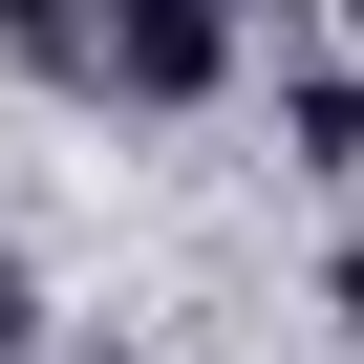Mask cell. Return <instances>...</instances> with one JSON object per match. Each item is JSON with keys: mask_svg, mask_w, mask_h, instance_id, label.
Segmentation results:
<instances>
[{"mask_svg": "<svg viewBox=\"0 0 364 364\" xmlns=\"http://www.w3.org/2000/svg\"><path fill=\"white\" fill-rule=\"evenodd\" d=\"M0 343H43V300H22V257H0Z\"/></svg>", "mask_w": 364, "mask_h": 364, "instance_id": "7a4b0ae2", "label": "cell"}, {"mask_svg": "<svg viewBox=\"0 0 364 364\" xmlns=\"http://www.w3.org/2000/svg\"><path fill=\"white\" fill-rule=\"evenodd\" d=\"M107 364H129V343H107Z\"/></svg>", "mask_w": 364, "mask_h": 364, "instance_id": "5b68a950", "label": "cell"}, {"mask_svg": "<svg viewBox=\"0 0 364 364\" xmlns=\"http://www.w3.org/2000/svg\"><path fill=\"white\" fill-rule=\"evenodd\" d=\"M343 22H364V0H343Z\"/></svg>", "mask_w": 364, "mask_h": 364, "instance_id": "277c9868", "label": "cell"}, {"mask_svg": "<svg viewBox=\"0 0 364 364\" xmlns=\"http://www.w3.org/2000/svg\"><path fill=\"white\" fill-rule=\"evenodd\" d=\"M0 22H22V65H65L107 107H215V65H236V0H0Z\"/></svg>", "mask_w": 364, "mask_h": 364, "instance_id": "6da1fadb", "label": "cell"}, {"mask_svg": "<svg viewBox=\"0 0 364 364\" xmlns=\"http://www.w3.org/2000/svg\"><path fill=\"white\" fill-rule=\"evenodd\" d=\"M343 321H364V257H343Z\"/></svg>", "mask_w": 364, "mask_h": 364, "instance_id": "3957f363", "label": "cell"}]
</instances>
